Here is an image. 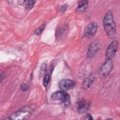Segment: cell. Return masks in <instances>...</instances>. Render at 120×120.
Wrapping results in <instances>:
<instances>
[{
    "label": "cell",
    "mask_w": 120,
    "mask_h": 120,
    "mask_svg": "<svg viewBox=\"0 0 120 120\" xmlns=\"http://www.w3.org/2000/svg\"><path fill=\"white\" fill-rule=\"evenodd\" d=\"M118 48V42L115 40L112 41L108 46L105 55L108 59H112L116 54Z\"/></svg>",
    "instance_id": "5"
},
{
    "label": "cell",
    "mask_w": 120,
    "mask_h": 120,
    "mask_svg": "<svg viewBox=\"0 0 120 120\" xmlns=\"http://www.w3.org/2000/svg\"><path fill=\"white\" fill-rule=\"evenodd\" d=\"M51 98L54 100H60L64 106H68L70 104L69 95L64 90H60L53 93Z\"/></svg>",
    "instance_id": "2"
},
{
    "label": "cell",
    "mask_w": 120,
    "mask_h": 120,
    "mask_svg": "<svg viewBox=\"0 0 120 120\" xmlns=\"http://www.w3.org/2000/svg\"><path fill=\"white\" fill-rule=\"evenodd\" d=\"M68 7V6L67 5H64L62 6L61 7V8H60V13H63V12H64L65 11V10Z\"/></svg>",
    "instance_id": "17"
},
{
    "label": "cell",
    "mask_w": 120,
    "mask_h": 120,
    "mask_svg": "<svg viewBox=\"0 0 120 120\" xmlns=\"http://www.w3.org/2000/svg\"><path fill=\"white\" fill-rule=\"evenodd\" d=\"M93 118L92 117V116H91V115L90 114H87L85 117V118H84V120H92Z\"/></svg>",
    "instance_id": "18"
},
{
    "label": "cell",
    "mask_w": 120,
    "mask_h": 120,
    "mask_svg": "<svg viewBox=\"0 0 120 120\" xmlns=\"http://www.w3.org/2000/svg\"><path fill=\"white\" fill-rule=\"evenodd\" d=\"M112 68L113 62L111 59L107 58L100 68L99 73L100 77L103 78L108 76L111 73Z\"/></svg>",
    "instance_id": "3"
},
{
    "label": "cell",
    "mask_w": 120,
    "mask_h": 120,
    "mask_svg": "<svg viewBox=\"0 0 120 120\" xmlns=\"http://www.w3.org/2000/svg\"><path fill=\"white\" fill-rule=\"evenodd\" d=\"M94 79H95V77L93 75H89L83 81L82 83V87L83 89H88L93 84L94 81Z\"/></svg>",
    "instance_id": "10"
},
{
    "label": "cell",
    "mask_w": 120,
    "mask_h": 120,
    "mask_svg": "<svg viewBox=\"0 0 120 120\" xmlns=\"http://www.w3.org/2000/svg\"><path fill=\"white\" fill-rule=\"evenodd\" d=\"M50 78V75L49 74H47L45 75L43 81V84L44 87H46L47 86L49 82Z\"/></svg>",
    "instance_id": "13"
},
{
    "label": "cell",
    "mask_w": 120,
    "mask_h": 120,
    "mask_svg": "<svg viewBox=\"0 0 120 120\" xmlns=\"http://www.w3.org/2000/svg\"><path fill=\"white\" fill-rule=\"evenodd\" d=\"M99 43L98 42L95 41L92 42L89 45L87 52V56L88 58H91L98 52L99 49Z\"/></svg>",
    "instance_id": "8"
},
{
    "label": "cell",
    "mask_w": 120,
    "mask_h": 120,
    "mask_svg": "<svg viewBox=\"0 0 120 120\" xmlns=\"http://www.w3.org/2000/svg\"><path fill=\"white\" fill-rule=\"evenodd\" d=\"M103 26L108 36L111 38L114 37L116 33V24L112 13L111 11H108L105 15L103 19Z\"/></svg>",
    "instance_id": "1"
},
{
    "label": "cell",
    "mask_w": 120,
    "mask_h": 120,
    "mask_svg": "<svg viewBox=\"0 0 120 120\" xmlns=\"http://www.w3.org/2000/svg\"><path fill=\"white\" fill-rule=\"evenodd\" d=\"M25 2H26L25 0H19V1H18V3L19 4H21V5L24 4V3H25Z\"/></svg>",
    "instance_id": "20"
},
{
    "label": "cell",
    "mask_w": 120,
    "mask_h": 120,
    "mask_svg": "<svg viewBox=\"0 0 120 120\" xmlns=\"http://www.w3.org/2000/svg\"><path fill=\"white\" fill-rule=\"evenodd\" d=\"M46 71V65L45 63H43L40 67V76H42Z\"/></svg>",
    "instance_id": "15"
},
{
    "label": "cell",
    "mask_w": 120,
    "mask_h": 120,
    "mask_svg": "<svg viewBox=\"0 0 120 120\" xmlns=\"http://www.w3.org/2000/svg\"><path fill=\"white\" fill-rule=\"evenodd\" d=\"M90 104L86 101L82 99L80 100L77 104V109L80 113H83L87 111L90 107Z\"/></svg>",
    "instance_id": "9"
},
{
    "label": "cell",
    "mask_w": 120,
    "mask_h": 120,
    "mask_svg": "<svg viewBox=\"0 0 120 120\" xmlns=\"http://www.w3.org/2000/svg\"><path fill=\"white\" fill-rule=\"evenodd\" d=\"M45 23L42 24L38 28H37V29L35 30L34 31V34L35 35H40L44 29H45Z\"/></svg>",
    "instance_id": "14"
},
{
    "label": "cell",
    "mask_w": 120,
    "mask_h": 120,
    "mask_svg": "<svg viewBox=\"0 0 120 120\" xmlns=\"http://www.w3.org/2000/svg\"><path fill=\"white\" fill-rule=\"evenodd\" d=\"M75 82L70 79H63L59 83V87L62 90H69L74 87Z\"/></svg>",
    "instance_id": "7"
},
{
    "label": "cell",
    "mask_w": 120,
    "mask_h": 120,
    "mask_svg": "<svg viewBox=\"0 0 120 120\" xmlns=\"http://www.w3.org/2000/svg\"><path fill=\"white\" fill-rule=\"evenodd\" d=\"M30 115V112L26 110H21L15 112L10 116L11 120H23L27 119Z\"/></svg>",
    "instance_id": "4"
},
{
    "label": "cell",
    "mask_w": 120,
    "mask_h": 120,
    "mask_svg": "<svg viewBox=\"0 0 120 120\" xmlns=\"http://www.w3.org/2000/svg\"><path fill=\"white\" fill-rule=\"evenodd\" d=\"M98 28V25L96 22H92L88 25L84 31V36L88 38H91L96 34Z\"/></svg>",
    "instance_id": "6"
},
{
    "label": "cell",
    "mask_w": 120,
    "mask_h": 120,
    "mask_svg": "<svg viewBox=\"0 0 120 120\" xmlns=\"http://www.w3.org/2000/svg\"><path fill=\"white\" fill-rule=\"evenodd\" d=\"M5 78V75L4 74V73L1 74L0 75V82H1L3 80V79H4Z\"/></svg>",
    "instance_id": "19"
},
{
    "label": "cell",
    "mask_w": 120,
    "mask_h": 120,
    "mask_svg": "<svg viewBox=\"0 0 120 120\" xmlns=\"http://www.w3.org/2000/svg\"><path fill=\"white\" fill-rule=\"evenodd\" d=\"M28 88H29L28 85H27V84H25V83L23 84L21 86V89L22 90V91H26V90H27Z\"/></svg>",
    "instance_id": "16"
},
{
    "label": "cell",
    "mask_w": 120,
    "mask_h": 120,
    "mask_svg": "<svg viewBox=\"0 0 120 120\" xmlns=\"http://www.w3.org/2000/svg\"><path fill=\"white\" fill-rule=\"evenodd\" d=\"M88 6V1L87 0H83L80 1L77 8L76 10L79 12H82L85 11V10L87 9Z\"/></svg>",
    "instance_id": "11"
},
{
    "label": "cell",
    "mask_w": 120,
    "mask_h": 120,
    "mask_svg": "<svg viewBox=\"0 0 120 120\" xmlns=\"http://www.w3.org/2000/svg\"><path fill=\"white\" fill-rule=\"evenodd\" d=\"M36 2L35 0H26L25 2L26 9L28 10H31L34 6Z\"/></svg>",
    "instance_id": "12"
}]
</instances>
